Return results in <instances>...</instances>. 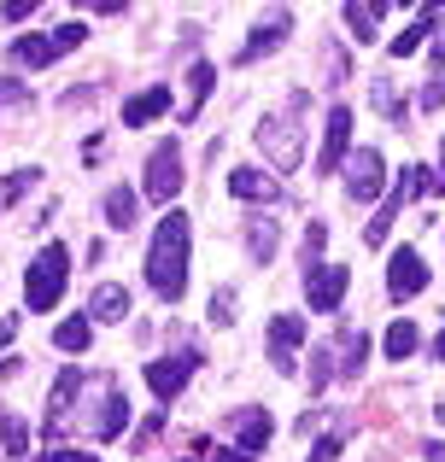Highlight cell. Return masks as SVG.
Instances as JSON below:
<instances>
[{
    "label": "cell",
    "mask_w": 445,
    "mask_h": 462,
    "mask_svg": "<svg viewBox=\"0 0 445 462\" xmlns=\"http://www.w3.org/2000/svg\"><path fill=\"white\" fill-rule=\"evenodd\" d=\"M287 30H293V12H287V6H275V12H270V23H258V35H252V42H246V53H240V59L275 53V47L287 42Z\"/></svg>",
    "instance_id": "cell-16"
},
{
    "label": "cell",
    "mask_w": 445,
    "mask_h": 462,
    "mask_svg": "<svg viewBox=\"0 0 445 462\" xmlns=\"http://www.w3.org/2000/svg\"><path fill=\"white\" fill-rule=\"evenodd\" d=\"M434 357H440V363H445V334H440V339H434Z\"/></svg>",
    "instance_id": "cell-40"
},
{
    "label": "cell",
    "mask_w": 445,
    "mask_h": 462,
    "mask_svg": "<svg viewBox=\"0 0 445 462\" xmlns=\"http://www.w3.org/2000/svg\"><path fill=\"white\" fill-rule=\"evenodd\" d=\"M106 223H112L117 235H129V228H135V193H129V188H112V193H106Z\"/></svg>",
    "instance_id": "cell-23"
},
{
    "label": "cell",
    "mask_w": 445,
    "mask_h": 462,
    "mask_svg": "<svg viewBox=\"0 0 445 462\" xmlns=\"http://www.w3.org/2000/svg\"><path fill=\"white\" fill-rule=\"evenodd\" d=\"M164 106H171V88H164V82H159V88L135 94V100L124 106V124H129V129H141V124H153V117H159Z\"/></svg>",
    "instance_id": "cell-21"
},
{
    "label": "cell",
    "mask_w": 445,
    "mask_h": 462,
    "mask_svg": "<svg viewBox=\"0 0 445 462\" xmlns=\"http://www.w3.org/2000/svg\"><path fill=\"white\" fill-rule=\"evenodd\" d=\"M42 462H100V457H88V451H47Z\"/></svg>",
    "instance_id": "cell-35"
},
{
    "label": "cell",
    "mask_w": 445,
    "mask_h": 462,
    "mask_svg": "<svg viewBox=\"0 0 445 462\" xmlns=\"http://www.w3.org/2000/svg\"><path fill=\"white\" fill-rule=\"evenodd\" d=\"M194 369H199V351H171V357H153L147 363L153 398H159V404H176V398H182V386L194 381Z\"/></svg>",
    "instance_id": "cell-6"
},
{
    "label": "cell",
    "mask_w": 445,
    "mask_h": 462,
    "mask_svg": "<svg viewBox=\"0 0 445 462\" xmlns=\"http://www.w3.org/2000/svg\"><path fill=\"white\" fill-rule=\"evenodd\" d=\"M77 393H82V369L70 363V369L53 381V393H47V433H59V428L70 421V404H77Z\"/></svg>",
    "instance_id": "cell-14"
},
{
    "label": "cell",
    "mask_w": 445,
    "mask_h": 462,
    "mask_svg": "<svg viewBox=\"0 0 445 462\" xmlns=\"http://www.w3.org/2000/svg\"><path fill=\"white\" fill-rule=\"evenodd\" d=\"M434 188H445V152H440V176H434Z\"/></svg>",
    "instance_id": "cell-41"
},
{
    "label": "cell",
    "mask_w": 445,
    "mask_h": 462,
    "mask_svg": "<svg viewBox=\"0 0 445 462\" xmlns=\"http://www.w3.org/2000/svg\"><path fill=\"white\" fill-rule=\"evenodd\" d=\"M18 334V316H0V351H6V339Z\"/></svg>",
    "instance_id": "cell-38"
},
{
    "label": "cell",
    "mask_w": 445,
    "mask_h": 462,
    "mask_svg": "<svg viewBox=\"0 0 445 462\" xmlns=\"http://www.w3.org/2000/svg\"><path fill=\"white\" fill-rule=\"evenodd\" d=\"M305 339V322L299 316H275L270 322V363H275V374H293V346Z\"/></svg>",
    "instance_id": "cell-15"
},
{
    "label": "cell",
    "mask_w": 445,
    "mask_h": 462,
    "mask_svg": "<svg viewBox=\"0 0 445 462\" xmlns=\"http://www.w3.org/2000/svg\"><path fill=\"white\" fill-rule=\"evenodd\" d=\"M218 88V65H206V59H199L194 70H188V100H182V124H194L199 117V106H206V94Z\"/></svg>",
    "instance_id": "cell-19"
},
{
    "label": "cell",
    "mask_w": 445,
    "mask_h": 462,
    "mask_svg": "<svg viewBox=\"0 0 445 462\" xmlns=\"http://www.w3.org/2000/svg\"><path fill=\"white\" fill-rule=\"evenodd\" d=\"M211 322H235V293H211Z\"/></svg>",
    "instance_id": "cell-32"
},
{
    "label": "cell",
    "mask_w": 445,
    "mask_h": 462,
    "mask_svg": "<svg viewBox=\"0 0 445 462\" xmlns=\"http://www.w3.org/2000/svg\"><path fill=\"white\" fill-rule=\"evenodd\" d=\"M375 106H381V112L393 117V124H404V106L393 100V88H387V82H375Z\"/></svg>",
    "instance_id": "cell-31"
},
{
    "label": "cell",
    "mask_w": 445,
    "mask_h": 462,
    "mask_svg": "<svg viewBox=\"0 0 445 462\" xmlns=\"http://www.w3.org/2000/svg\"><path fill=\"white\" fill-rule=\"evenodd\" d=\"M88 339H94L88 316H77V322H59V328H53V346H59V351H88Z\"/></svg>",
    "instance_id": "cell-26"
},
{
    "label": "cell",
    "mask_w": 445,
    "mask_h": 462,
    "mask_svg": "<svg viewBox=\"0 0 445 462\" xmlns=\"http://www.w3.org/2000/svg\"><path fill=\"white\" fill-rule=\"evenodd\" d=\"M30 181H35V170H12V176H6V193H0V199H6V205H18L23 193H30Z\"/></svg>",
    "instance_id": "cell-29"
},
{
    "label": "cell",
    "mask_w": 445,
    "mask_h": 462,
    "mask_svg": "<svg viewBox=\"0 0 445 462\" xmlns=\"http://www.w3.org/2000/svg\"><path fill=\"white\" fill-rule=\"evenodd\" d=\"M182 147H176V141H159V147H153V158H147V199L153 205H171L176 193H182Z\"/></svg>",
    "instance_id": "cell-7"
},
{
    "label": "cell",
    "mask_w": 445,
    "mask_h": 462,
    "mask_svg": "<svg viewBox=\"0 0 445 462\" xmlns=\"http://www.w3.org/2000/svg\"><path fill=\"white\" fill-rule=\"evenodd\" d=\"M387 0H369V6H346V23H352V42L364 47V42H375V23L387 18Z\"/></svg>",
    "instance_id": "cell-22"
},
{
    "label": "cell",
    "mask_w": 445,
    "mask_h": 462,
    "mask_svg": "<svg viewBox=\"0 0 445 462\" xmlns=\"http://www.w3.org/2000/svg\"><path fill=\"white\" fill-rule=\"evenodd\" d=\"M228 193H235V199H275V176H264V170H252V164H235L228 170Z\"/></svg>",
    "instance_id": "cell-17"
},
{
    "label": "cell",
    "mask_w": 445,
    "mask_h": 462,
    "mask_svg": "<svg viewBox=\"0 0 445 462\" xmlns=\"http://www.w3.org/2000/svg\"><path fill=\"white\" fill-rule=\"evenodd\" d=\"M206 462H252L246 451H218V457H206Z\"/></svg>",
    "instance_id": "cell-39"
},
{
    "label": "cell",
    "mask_w": 445,
    "mask_h": 462,
    "mask_svg": "<svg viewBox=\"0 0 445 462\" xmlns=\"http://www.w3.org/2000/svg\"><path fill=\"white\" fill-rule=\"evenodd\" d=\"M346 287H352V270L346 263H317V270H305V299H311V310H340V299H346Z\"/></svg>",
    "instance_id": "cell-9"
},
{
    "label": "cell",
    "mask_w": 445,
    "mask_h": 462,
    "mask_svg": "<svg viewBox=\"0 0 445 462\" xmlns=\"http://www.w3.org/2000/svg\"><path fill=\"white\" fill-rule=\"evenodd\" d=\"M88 316H94V322H124V316H129V287L100 282L94 299H88Z\"/></svg>",
    "instance_id": "cell-18"
},
{
    "label": "cell",
    "mask_w": 445,
    "mask_h": 462,
    "mask_svg": "<svg viewBox=\"0 0 445 462\" xmlns=\"http://www.w3.org/2000/svg\"><path fill=\"white\" fill-rule=\"evenodd\" d=\"M416 346H422V334H416V322H411V316H399V322L387 328V357H393V363H404V357H411Z\"/></svg>",
    "instance_id": "cell-24"
},
{
    "label": "cell",
    "mask_w": 445,
    "mask_h": 462,
    "mask_svg": "<svg viewBox=\"0 0 445 462\" xmlns=\"http://www.w3.org/2000/svg\"><path fill=\"white\" fill-rule=\"evenodd\" d=\"M428 188H434V176H428L422 164H411V170H404V181H399V188H393V199L381 205V211H375V223L364 228V235H369V246H381V240H387V228H393V217H399L404 205L416 199V193H428Z\"/></svg>",
    "instance_id": "cell-8"
},
{
    "label": "cell",
    "mask_w": 445,
    "mask_h": 462,
    "mask_svg": "<svg viewBox=\"0 0 445 462\" xmlns=\"http://www.w3.org/2000/svg\"><path fill=\"white\" fill-rule=\"evenodd\" d=\"M299 117H305V88H293L282 100V112H270L258 124V147L275 170H293L299 164Z\"/></svg>",
    "instance_id": "cell-2"
},
{
    "label": "cell",
    "mask_w": 445,
    "mask_h": 462,
    "mask_svg": "<svg viewBox=\"0 0 445 462\" xmlns=\"http://www.w3.org/2000/svg\"><path fill=\"white\" fill-rule=\"evenodd\" d=\"M88 416H82V428H88V439H117V433L129 428V393H124V381H117L112 369L106 374H94L88 381Z\"/></svg>",
    "instance_id": "cell-3"
},
{
    "label": "cell",
    "mask_w": 445,
    "mask_h": 462,
    "mask_svg": "<svg viewBox=\"0 0 445 462\" xmlns=\"http://www.w3.org/2000/svg\"><path fill=\"white\" fill-rule=\"evenodd\" d=\"M434 65H445V12H440V30H434Z\"/></svg>",
    "instance_id": "cell-37"
},
{
    "label": "cell",
    "mask_w": 445,
    "mask_h": 462,
    "mask_svg": "<svg viewBox=\"0 0 445 462\" xmlns=\"http://www.w3.org/2000/svg\"><path fill=\"white\" fill-rule=\"evenodd\" d=\"M440 106H445V82L434 77V82L422 88V112H440Z\"/></svg>",
    "instance_id": "cell-34"
},
{
    "label": "cell",
    "mask_w": 445,
    "mask_h": 462,
    "mask_svg": "<svg viewBox=\"0 0 445 462\" xmlns=\"http://www.w3.org/2000/svg\"><path fill=\"white\" fill-rule=\"evenodd\" d=\"M82 23H59V30H47V35H18L12 42V59L18 65H30V70H42V65H53L59 53H70V47H82Z\"/></svg>",
    "instance_id": "cell-5"
},
{
    "label": "cell",
    "mask_w": 445,
    "mask_h": 462,
    "mask_svg": "<svg viewBox=\"0 0 445 462\" xmlns=\"http://www.w3.org/2000/svg\"><path fill=\"white\" fill-rule=\"evenodd\" d=\"M381 188H387V164H381V152L375 147H357L352 164H346V193H352L357 205H369Z\"/></svg>",
    "instance_id": "cell-10"
},
{
    "label": "cell",
    "mask_w": 445,
    "mask_h": 462,
    "mask_svg": "<svg viewBox=\"0 0 445 462\" xmlns=\"http://www.w3.org/2000/svg\"><path fill=\"white\" fill-rule=\"evenodd\" d=\"M428 287V263H422V252H393V270H387V293L393 299H416Z\"/></svg>",
    "instance_id": "cell-12"
},
{
    "label": "cell",
    "mask_w": 445,
    "mask_h": 462,
    "mask_svg": "<svg viewBox=\"0 0 445 462\" xmlns=\"http://www.w3.org/2000/svg\"><path fill=\"white\" fill-rule=\"evenodd\" d=\"M228 433H235V445L240 451H264V445H270V410H235V416H228Z\"/></svg>",
    "instance_id": "cell-13"
},
{
    "label": "cell",
    "mask_w": 445,
    "mask_h": 462,
    "mask_svg": "<svg viewBox=\"0 0 445 462\" xmlns=\"http://www.w3.org/2000/svg\"><path fill=\"white\" fill-rule=\"evenodd\" d=\"M346 147H352V106H334L329 129H322V152H317V176H334L340 170Z\"/></svg>",
    "instance_id": "cell-11"
},
{
    "label": "cell",
    "mask_w": 445,
    "mask_h": 462,
    "mask_svg": "<svg viewBox=\"0 0 445 462\" xmlns=\"http://www.w3.org/2000/svg\"><path fill=\"white\" fill-rule=\"evenodd\" d=\"M188 246H194V228H188L182 211H164L159 228H153V246H147V287L159 299H182L188 293Z\"/></svg>",
    "instance_id": "cell-1"
},
{
    "label": "cell",
    "mask_w": 445,
    "mask_h": 462,
    "mask_svg": "<svg viewBox=\"0 0 445 462\" xmlns=\"http://www.w3.org/2000/svg\"><path fill=\"white\" fill-rule=\"evenodd\" d=\"M0 12H6V18H30V12H35V0H6Z\"/></svg>",
    "instance_id": "cell-36"
},
{
    "label": "cell",
    "mask_w": 445,
    "mask_h": 462,
    "mask_svg": "<svg viewBox=\"0 0 445 462\" xmlns=\"http://www.w3.org/2000/svg\"><path fill=\"white\" fill-rule=\"evenodd\" d=\"M434 23H440V6H422V12H416V23H411V30H404V35H393V42H387V53H393V59H411V53H422V35L434 30Z\"/></svg>",
    "instance_id": "cell-20"
},
{
    "label": "cell",
    "mask_w": 445,
    "mask_h": 462,
    "mask_svg": "<svg viewBox=\"0 0 445 462\" xmlns=\"http://www.w3.org/2000/svg\"><path fill=\"white\" fill-rule=\"evenodd\" d=\"M275 240H282V228H275L270 217H258V223L246 228V246H252V258H258V263H270V258H275Z\"/></svg>",
    "instance_id": "cell-25"
},
{
    "label": "cell",
    "mask_w": 445,
    "mask_h": 462,
    "mask_svg": "<svg viewBox=\"0 0 445 462\" xmlns=\"http://www.w3.org/2000/svg\"><path fill=\"white\" fill-rule=\"evenodd\" d=\"M0 439H6V457H30V428H23V416H0Z\"/></svg>",
    "instance_id": "cell-27"
},
{
    "label": "cell",
    "mask_w": 445,
    "mask_h": 462,
    "mask_svg": "<svg viewBox=\"0 0 445 462\" xmlns=\"http://www.w3.org/2000/svg\"><path fill=\"white\" fill-rule=\"evenodd\" d=\"M30 100V82H12V77H0V106H23Z\"/></svg>",
    "instance_id": "cell-30"
},
{
    "label": "cell",
    "mask_w": 445,
    "mask_h": 462,
    "mask_svg": "<svg viewBox=\"0 0 445 462\" xmlns=\"http://www.w3.org/2000/svg\"><path fill=\"white\" fill-rule=\"evenodd\" d=\"M334 374H340V363H334V346H317V351H311V393H322Z\"/></svg>",
    "instance_id": "cell-28"
},
{
    "label": "cell",
    "mask_w": 445,
    "mask_h": 462,
    "mask_svg": "<svg viewBox=\"0 0 445 462\" xmlns=\"http://www.w3.org/2000/svg\"><path fill=\"white\" fill-rule=\"evenodd\" d=\"M65 275H70V252L59 246V240L35 252V263L23 270V299H30V310H53L59 293H65Z\"/></svg>",
    "instance_id": "cell-4"
},
{
    "label": "cell",
    "mask_w": 445,
    "mask_h": 462,
    "mask_svg": "<svg viewBox=\"0 0 445 462\" xmlns=\"http://www.w3.org/2000/svg\"><path fill=\"white\" fill-rule=\"evenodd\" d=\"M334 457H340V433H329V439H317V445H311V457H305V462H334Z\"/></svg>",
    "instance_id": "cell-33"
}]
</instances>
